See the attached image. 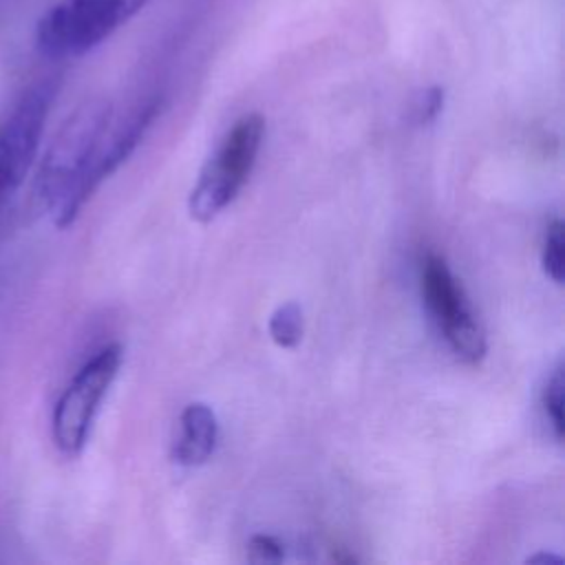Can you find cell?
I'll list each match as a JSON object with an SVG mask.
<instances>
[{
  "label": "cell",
  "instance_id": "6da1fadb",
  "mask_svg": "<svg viewBox=\"0 0 565 565\" xmlns=\"http://www.w3.org/2000/svg\"><path fill=\"white\" fill-rule=\"evenodd\" d=\"M108 121V106H82L57 130L40 159L35 196L60 230L73 225L86 201L102 185L97 161Z\"/></svg>",
  "mask_w": 565,
  "mask_h": 565
},
{
  "label": "cell",
  "instance_id": "7a4b0ae2",
  "mask_svg": "<svg viewBox=\"0 0 565 565\" xmlns=\"http://www.w3.org/2000/svg\"><path fill=\"white\" fill-rule=\"evenodd\" d=\"M150 0H57L35 26V44L51 60L79 57L121 24H126Z\"/></svg>",
  "mask_w": 565,
  "mask_h": 565
},
{
  "label": "cell",
  "instance_id": "3957f363",
  "mask_svg": "<svg viewBox=\"0 0 565 565\" xmlns=\"http://www.w3.org/2000/svg\"><path fill=\"white\" fill-rule=\"evenodd\" d=\"M263 137L265 119L258 113L243 115L230 128L190 192L188 210L194 221L210 223L236 199L252 174Z\"/></svg>",
  "mask_w": 565,
  "mask_h": 565
},
{
  "label": "cell",
  "instance_id": "277c9868",
  "mask_svg": "<svg viewBox=\"0 0 565 565\" xmlns=\"http://www.w3.org/2000/svg\"><path fill=\"white\" fill-rule=\"evenodd\" d=\"M57 95V79L29 84L0 115V214L26 181Z\"/></svg>",
  "mask_w": 565,
  "mask_h": 565
},
{
  "label": "cell",
  "instance_id": "5b68a950",
  "mask_svg": "<svg viewBox=\"0 0 565 565\" xmlns=\"http://www.w3.org/2000/svg\"><path fill=\"white\" fill-rule=\"evenodd\" d=\"M124 349L106 344L95 351L60 393L51 415V437L60 455L77 457L93 430L99 406L121 366Z\"/></svg>",
  "mask_w": 565,
  "mask_h": 565
},
{
  "label": "cell",
  "instance_id": "8992f818",
  "mask_svg": "<svg viewBox=\"0 0 565 565\" xmlns=\"http://www.w3.org/2000/svg\"><path fill=\"white\" fill-rule=\"evenodd\" d=\"M422 298L450 351L468 364H479L488 351L486 333L459 280L439 254H428L422 265Z\"/></svg>",
  "mask_w": 565,
  "mask_h": 565
},
{
  "label": "cell",
  "instance_id": "52a82bcc",
  "mask_svg": "<svg viewBox=\"0 0 565 565\" xmlns=\"http://www.w3.org/2000/svg\"><path fill=\"white\" fill-rule=\"evenodd\" d=\"M181 430L172 446V459L179 466L205 463L218 441V422L214 411L203 402H192L181 413Z\"/></svg>",
  "mask_w": 565,
  "mask_h": 565
},
{
  "label": "cell",
  "instance_id": "ba28073f",
  "mask_svg": "<svg viewBox=\"0 0 565 565\" xmlns=\"http://www.w3.org/2000/svg\"><path fill=\"white\" fill-rule=\"evenodd\" d=\"M269 338L280 347V349H294L302 340L305 331V318L302 309L298 302H285L274 309L269 316Z\"/></svg>",
  "mask_w": 565,
  "mask_h": 565
},
{
  "label": "cell",
  "instance_id": "9c48e42d",
  "mask_svg": "<svg viewBox=\"0 0 565 565\" xmlns=\"http://www.w3.org/2000/svg\"><path fill=\"white\" fill-rule=\"evenodd\" d=\"M541 404L545 411V417L552 426L554 437L561 441L565 435V419H563V404H565V369L558 364L552 375L547 377L543 393H541Z\"/></svg>",
  "mask_w": 565,
  "mask_h": 565
},
{
  "label": "cell",
  "instance_id": "30bf717a",
  "mask_svg": "<svg viewBox=\"0 0 565 565\" xmlns=\"http://www.w3.org/2000/svg\"><path fill=\"white\" fill-rule=\"evenodd\" d=\"M541 263H543L547 278H552L556 285H563V280H565V225L561 218H554L545 230Z\"/></svg>",
  "mask_w": 565,
  "mask_h": 565
},
{
  "label": "cell",
  "instance_id": "8fae6325",
  "mask_svg": "<svg viewBox=\"0 0 565 565\" xmlns=\"http://www.w3.org/2000/svg\"><path fill=\"white\" fill-rule=\"evenodd\" d=\"M247 558L252 563H280L285 558V550L276 536L254 534L247 543Z\"/></svg>",
  "mask_w": 565,
  "mask_h": 565
},
{
  "label": "cell",
  "instance_id": "7c38bea8",
  "mask_svg": "<svg viewBox=\"0 0 565 565\" xmlns=\"http://www.w3.org/2000/svg\"><path fill=\"white\" fill-rule=\"evenodd\" d=\"M441 106H444V90H441L439 86H433V88H428L426 93H422V97H419V102H417V106H415V119H417V124H428V121H433V119L439 115Z\"/></svg>",
  "mask_w": 565,
  "mask_h": 565
},
{
  "label": "cell",
  "instance_id": "4fadbf2b",
  "mask_svg": "<svg viewBox=\"0 0 565 565\" xmlns=\"http://www.w3.org/2000/svg\"><path fill=\"white\" fill-rule=\"evenodd\" d=\"M550 561L561 563V558H558V556H552V554H536V556L527 558V563H550Z\"/></svg>",
  "mask_w": 565,
  "mask_h": 565
}]
</instances>
